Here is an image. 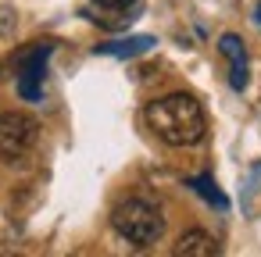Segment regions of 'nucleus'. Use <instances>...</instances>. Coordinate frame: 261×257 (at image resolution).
Segmentation results:
<instances>
[{
    "label": "nucleus",
    "instance_id": "obj_3",
    "mask_svg": "<svg viewBox=\"0 0 261 257\" xmlns=\"http://www.w3.org/2000/svg\"><path fill=\"white\" fill-rule=\"evenodd\" d=\"M40 139V125L33 115L25 111H4L0 115V161L4 164H15L22 161Z\"/></svg>",
    "mask_w": 261,
    "mask_h": 257
},
{
    "label": "nucleus",
    "instance_id": "obj_8",
    "mask_svg": "<svg viewBox=\"0 0 261 257\" xmlns=\"http://www.w3.org/2000/svg\"><path fill=\"white\" fill-rule=\"evenodd\" d=\"M190 189H197L207 204H215V207H229V200H225V193L207 179V175H200V179H190Z\"/></svg>",
    "mask_w": 261,
    "mask_h": 257
},
{
    "label": "nucleus",
    "instance_id": "obj_9",
    "mask_svg": "<svg viewBox=\"0 0 261 257\" xmlns=\"http://www.w3.org/2000/svg\"><path fill=\"white\" fill-rule=\"evenodd\" d=\"M93 4H97V8H104V11H125L133 0H93Z\"/></svg>",
    "mask_w": 261,
    "mask_h": 257
},
{
    "label": "nucleus",
    "instance_id": "obj_2",
    "mask_svg": "<svg viewBox=\"0 0 261 257\" xmlns=\"http://www.w3.org/2000/svg\"><path fill=\"white\" fill-rule=\"evenodd\" d=\"M111 225H115V232L125 239V243H133V246H154L161 236H165V214H161V207L154 204V200H147V196H129V200H122L115 211H111Z\"/></svg>",
    "mask_w": 261,
    "mask_h": 257
},
{
    "label": "nucleus",
    "instance_id": "obj_11",
    "mask_svg": "<svg viewBox=\"0 0 261 257\" xmlns=\"http://www.w3.org/2000/svg\"><path fill=\"white\" fill-rule=\"evenodd\" d=\"M0 72H4V61H0Z\"/></svg>",
    "mask_w": 261,
    "mask_h": 257
},
{
    "label": "nucleus",
    "instance_id": "obj_10",
    "mask_svg": "<svg viewBox=\"0 0 261 257\" xmlns=\"http://www.w3.org/2000/svg\"><path fill=\"white\" fill-rule=\"evenodd\" d=\"M254 22H257V25H261V4H257V15H254Z\"/></svg>",
    "mask_w": 261,
    "mask_h": 257
},
{
    "label": "nucleus",
    "instance_id": "obj_5",
    "mask_svg": "<svg viewBox=\"0 0 261 257\" xmlns=\"http://www.w3.org/2000/svg\"><path fill=\"white\" fill-rule=\"evenodd\" d=\"M218 50L229 58V82H232V90H243L247 86V50H243V40L236 33H225L218 40Z\"/></svg>",
    "mask_w": 261,
    "mask_h": 257
},
{
    "label": "nucleus",
    "instance_id": "obj_7",
    "mask_svg": "<svg viewBox=\"0 0 261 257\" xmlns=\"http://www.w3.org/2000/svg\"><path fill=\"white\" fill-rule=\"evenodd\" d=\"M154 47V36H129V40H115V43H100L97 54H111V58H136L147 54Z\"/></svg>",
    "mask_w": 261,
    "mask_h": 257
},
{
    "label": "nucleus",
    "instance_id": "obj_1",
    "mask_svg": "<svg viewBox=\"0 0 261 257\" xmlns=\"http://www.w3.org/2000/svg\"><path fill=\"white\" fill-rule=\"evenodd\" d=\"M147 129L168 147H193L204 139L207 118L193 93H168L147 104Z\"/></svg>",
    "mask_w": 261,
    "mask_h": 257
},
{
    "label": "nucleus",
    "instance_id": "obj_4",
    "mask_svg": "<svg viewBox=\"0 0 261 257\" xmlns=\"http://www.w3.org/2000/svg\"><path fill=\"white\" fill-rule=\"evenodd\" d=\"M50 50H54V43L50 40H40V43L18 50L11 58V68H15V79H18V93L25 100H40V93H43V72H47Z\"/></svg>",
    "mask_w": 261,
    "mask_h": 257
},
{
    "label": "nucleus",
    "instance_id": "obj_6",
    "mask_svg": "<svg viewBox=\"0 0 261 257\" xmlns=\"http://www.w3.org/2000/svg\"><path fill=\"white\" fill-rule=\"evenodd\" d=\"M175 253L179 257H211V253H218V243L204 229H186L175 243Z\"/></svg>",
    "mask_w": 261,
    "mask_h": 257
}]
</instances>
